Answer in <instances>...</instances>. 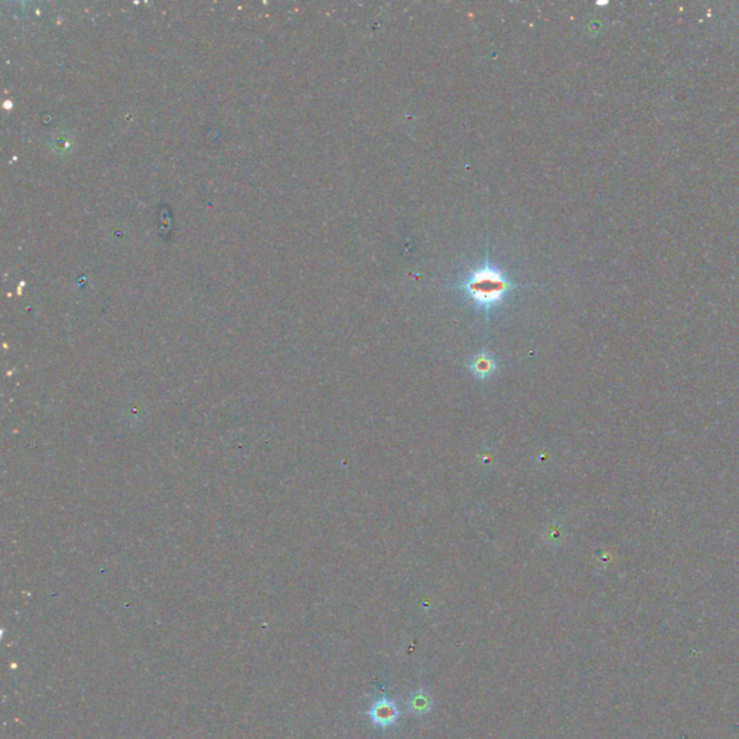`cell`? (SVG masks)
<instances>
[{
    "label": "cell",
    "mask_w": 739,
    "mask_h": 739,
    "mask_svg": "<svg viewBox=\"0 0 739 739\" xmlns=\"http://www.w3.org/2000/svg\"><path fill=\"white\" fill-rule=\"evenodd\" d=\"M368 715L375 725L386 728L397 722L399 709L392 699H389L387 696H383L373 703Z\"/></svg>",
    "instance_id": "2"
},
{
    "label": "cell",
    "mask_w": 739,
    "mask_h": 739,
    "mask_svg": "<svg viewBox=\"0 0 739 739\" xmlns=\"http://www.w3.org/2000/svg\"><path fill=\"white\" fill-rule=\"evenodd\" d=\"M409 704V709L416 715H423V714H428L430 711L432 707V700H430V696L425 692H416L413 693L407 702Z\"/></svg>",
    "instance_id": "4"
},
{
    "label": "cell",
    "mask_w": 739,
    "mask_h": 739,
    "mask_svg": "<svg viewBox=\"0 0 739 739\" xmlns=\"http://www.w3.org/2000/svg\"><path fill=\"white\" fill-rule=\"evenodd\" d=\"M469 371L480 380L491 377L497 371V361L488 351H480L468 363Z\"/></svg>",
    "instance_id": "3"
},
{
    "label": "cell",
    "mask_w": 739,
    "mask_h": 739,
    "mask_svg": "<svg viewBox=\"0 0 739 739\" xmlns=\"http://www.w3.org/2000/svg\"><path fill=\"white\" fill-rule=\"evenodd\" d=\"M516 286L504 271L492 264L487 257L483 264L469 271L466 278L457 285V289L461 290L478 311L490 316L494 309L506 302Z\"/></svg>",
    "instance_id": "1"
}]
</instances>
